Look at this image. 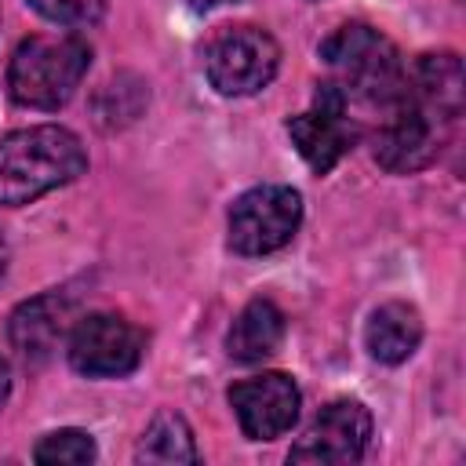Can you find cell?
Listing matches in <instances>:
<instances>
[{"instance_id":"cell-2","label":"cell","mask_w":466,"mask_h":466,"mask_svg":"<svg viewBox=\"0 0 466 466\" xmlns=\"http://www.w3.org/2000/svg\"><path fill=\"white\" fill-rule=\"evenodd\" d=\"M87 149L76 131L62 124H33L0 138V204L22 208L44 193L80 178Z\"/></svg>"},{"instance_id":"cell-18","label":"cell","mask_w":466,"mask_h":466,"mask_svg":"<svg viewBox=\"0 0 466 466\" xmlns=\"http://www.w3.org/2000/svg\"><path fill=\"white\" fill-rule=\"evenodd\" d=\"M222 4H233V0H189L193 11H211V7H222Z\"/></svg>"},{"instance_id":"cell-11","label":"cell","mask_w":466,"mask_h":466,"mask_svg":"<svg viewBox=\"0 0 466 466\" xmlns=\"http://www.w3.org/2000/svg\"><path fill=\"white\" fill-rule=\"evenodd\" d=\"M73 324H76L73 299L62 295V291H44V295L22 302L11 313L7 339H11V346L18 350L22 360L40 364V360H47L69 339V328Z\"/></svg>"},{"instance_id":"cell-1","label":"cell","mask_w":466,"mask_h":466,"mask_svg":"<svg viewBox=\"0 0 466 466\" xmlns=\"http://www.w3.org/2000/svg\"><path fill=\"white\" fill-rule=\"evenodd\" d=\"M462 116V62L455 51L419 55L400 95L382 109L371 153L390 175H411L437 160L448 127Z\"/></svg>"},{"instance_id":"cell-15","label":"cell","mask_w":466,"mask_h":466,"mask_svg":"<svg viewBox=\"0 0 466 466\" xmlns=\"http://www.w3.org/2000/svg\"><path fill=\"white\" fill-rule=\"evenodd\" d=\"M95 455H98V448H95L91 433L73 430V426L40 437V444L33 448V459L44 462V466H58V462H73V466H80V462H95Z\"/></svg>"},{"instance_id":"cell-16","label":"cell","mask_w":466,"mask_h":466,"mask_svg":"<svg viewBox=\"0 0 466 466\" xmlns=\"http://www.w3.org/2000/svg\"><path fill=\"white\" fill-rule=\"evenodd\" d=\"M36 15H44L55 25H69V29H84L95 25L106 15V0H25Z\"/></svg>"},{"instance_id":"cell-17","label":"cell","mask_w":466,"mask_h":466,"mask_svg":"<svg viewBox=\"0 0 466 466\" xmlns=\"http://www.w3.org/2000/svg\"><path fill=\"white\" fill-rule=\"evenodd\" d=\"M7 393H11V368H7V360L0 357V408L7 404Z\"/></svg>"},{"instance_id":"cell-5","label":"cell","mask_w":466,"mask_h":466,"mask_svg":"<svg viewBox=\"0 0 466 466\" xmlns=\"http://www.w3.org/2000/svg\"><path fill=\"white\" fill-rule=\"evenodd\" d=\"M229 248L244 258L273 255L302 226V193L280 182H262L229 204Z\"/></svg>"},{"instance_id":"cell-13","label":"cell","mask_w":466,"mask_h":466,"mask_svg":"<svg viewBox=\"0 0 466 466\" xmlns=\"http://www.w3.org/2000/svg\"><path fill=\"white\" fill-rule=\"evenodd\" d=\"M422 342V317L411 302H382L364 324V346L379 364H404Z\"/></svg>"},{"instance_id":"cell-3","label":"cell","mask_w":466,"mask_h":466,"mask_svg":"<svg viewBox=\"0 0 466 466\" xmlns=\"http://www.w3.org/2000/svg\"><path fill=\"white\" fill-rule=\"evenodd\" d=\"M320 62L328 66V84H335L346 102H364L386 109L408 76V66L390 36L375 25L346 22L320 44Z\"/></svg>"},{"instance_id":"cell-6","label":"cell","mask_w":466,"mask_h":466,"mask_svg":"<svg viewBox=\"0 0 466 466\" xmlns=\"http://www.w3.org/2000/svg\"><path fill=\"white\" fill-rule=\"evenodd\" d=\"M280 69L277 40L258 25H229L215 33L204 47V73L211 87L226 98H244L262 91Z\"/></svg>"},{"instance_id":"cell-12","label":"cell","mask_w":466,"mask_h":466,"mask_svg":"<svg viewBox=\"0 0 466 466\" xmlns=\"http://www.w3.org/2000/svg\"><path fill=\"white\" fill-rule=\"evenodd\" d=\"M284 313L273 299H251L226 331V353L237 364H262L284 342Z\"/></svg>"},{"instance_id":"cell-9","label":"cell","mask_w":466,"mask_h":466,"mask_svg":"<svg viewBox=\"0 0 466 466\" xmlns=\"http://www.w3.org/2000/svg\"><path fill=\"white\" fill-rule=\"evenodd\" d=\"M371 411L360 400H331L324 404L306 433L291 444L288 459L291 462H320V466H350L360 462L368 444H371Z\"/></svg>"},{"instance_id":"cell-10","label":"cell","mask_w":466,"mask_h":466,"mask_svg":"<svg viewBox=\"0 0 466 466\" xmlns=\"http://www.w3.org/2000/svg\"><path fill=\"white\" fill-rule=\"evenodd\" d=\"M229 408L251 441H277L299 422L302 393L291 375L284 371H262L251 379H240L229 386Z\"/></svg>"},{"instance_id":"cell-4","label":"cell","mask_w":466,"mask_h":466,"mask_svg":"<svg viewBox=\"0 0 466 466\" xmlns=\"http://www.w3.org/2000/svg\"><path fill=\"white\" fill-rule=\"evenodd\" d=\"M91 66V47L76 33H33L7 62V95L25 109H62Z\"/></svg>"},{"instance_id":"cell-14","label":"cell","mask_w":466,"mask_h":466,"mask_svg":"<svg viewBox=\"0 0 466 466\" xmlns=\"http://www.w3.org/2000/svg\"><path fill=\"white\" fill-rule=\"evenodd\" d=\"M135 459L138 462L171 466V462H197L200 451H197V441H193L189 422L178 411H160L146 426V433H142V441L135 448Z\"/></svg>"},{"instance_id":"cell-19","label":"cell","mask_w":466,"mask_h":466,"mask_svg":"<svg viewBox=\"0 0 466 466\" xmlns=\"http://www.w3.org/2000/svg\"><path fill=\"white\" fill-rule=\"evenodd\" d=\"M7 269V240H4V229H0V277Z\"/></svg>"},{"instance_id":"cell-8","label":"cell","mask_w":466,"mask_h":466,"mask_svg":"<svg viewBox=\"0 0 466 466\" xmlns=\"http://www.w3.org/2000/svg\"><path fill=\"white\" fill-rule=\"evenodd\" d=\"M288 135H291V146L299 149V157L317 171V175H328L360 138V124L350 116V102L346 95L320 80L317 84V95L309 102V109L288 116Z\"/></svg>"},{"instance_id":"cell-7","label":"cell","mask_w":466,"mask_h":466,"mask_svg":"<svg viewBox=\"0 0 466 466\" xmlns=\"http://www.w3.org/2000/svg\"><path fill=\"white\" fill-rule=\"evenodd\" d=\"M69 368L87 379H120L131 375L146 357V331L124 313H87L76 317L66 339Z\"/></svg>"}]
</instances>
